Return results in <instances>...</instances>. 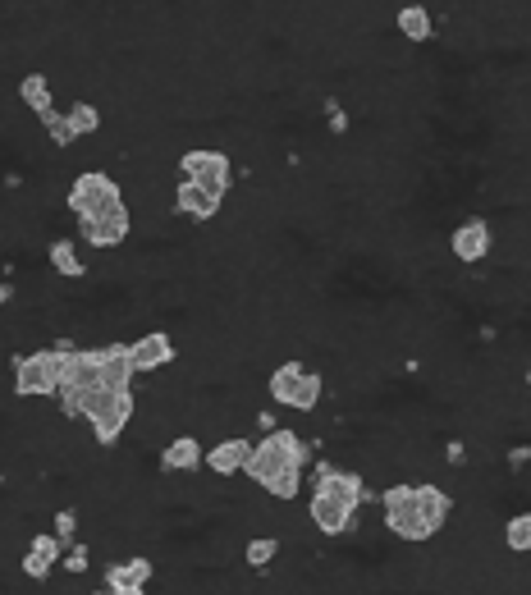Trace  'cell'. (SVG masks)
<instances>
[{"label": "cell", "mask_w": 531, "mask_h": 595, "mask_svg": "<svg viewBox=\"0 0 531 595\" xmlns=\"http://www.w3.org/2000/svg\"><path fill=\"white\" fill-rule=\"evenodd\" d=\"M252 422H257V431H261V435L280 431V417H275V408H257V412H252Z\"/></svg>", "instance_id": "83f0119b"}, {"label": "cell", "mask_w": 531, "mask_h": 595, "mask_svg": "<svg viewBox=\"0 0 531 595\" xmlns=\"http://www.w3.org/2000/svg\"><path fill=\"white\" fill-rule=\"evenodd\" d=\"M440 454H445V463L454 467V472H463L467 463H472V449H467L463 435H445V444H440Z\"/></svg>", "instance_id": "484cf974"}, {"label": "cell", "mask_w": 531, "mask_h": 595, "mask_svg": "<svg viewBox=\"0 0 531 595\" xmlns=\"http://www.w3.org/2000/svg\"><path fill=\"white\" fill-rule=\"evenodd\" d=\"M174 170H179V179H193L197 188H206V193L220 197V202H229V193H234V179H239V170H234V152L216 147V142H197V147H184V152H179V161H174Z\"/></svg>", "instance_id": "5b68a950"}, {"label": "cell", "mask_w": 531, "mask_h": 595, "mask_svg": "<svg viewBox=\"0 0 531 595\" xmlns=\"http://www.w3.org/2000/svg\"><path fill=\"white\" fill-rule=\"evenodd\" d=\"M499 545L513 554V559H527L531 554V513L518 509L509 522H504V531H499Z\"/></svg>", "instance_id": "7402d4cb"}, {"label": "cell", "mask_w": 531, "mask_h": 595, "mask_svg": "<svg viewBox=\"0 0 531 595\" xmlns=\"http://www.w3.org/2000/svg\"><path fill=\"white\" fill-rule=\"evenodd\" d=\"M92 595H110V591H101V586H97V591H92ZM129 595H152V591H129Z\"/></svg>", "instance_id": "f1b7e54d"}, {"label": "cell", "mask_w": 531, "mask_h": 595, "mask_svg": "<svg viewBox=\"0 0 531 595\" xmlns=\"http://www.w3.org/2000/svg\"><path fill=\"white\" fill-rule=\"evenodd\" d=\"M152 582H156V559L152 554H124V559H115V563L101 568V591H110V595L147 591Z\"/></svg>", "instance_id": "9c48e42d"}, {"label": "cell", "mask_w": 531, "mask_h": 595, "mask_svg": "<svg viewBox=\"0 0 531 595\" xmlns=\"http://www.w3.org/2000/svg\"><path fill=\"white\" fill-rule=\"evenodd\" d=\"M51 536H55L60 545H65V550H74V545H78V509H74V504L55 509V518H51Z\"/></svg>", "instance_id": "cb8c5ba5"}, {"label": "cell", "mask_w": 531, "mask_h": 595, "mask_svg": "<svg viewBox=\"0 0 531 595\" xmlns=\"http://www.w3.org/2000/svg\"><path fill=\"white\" fill-rule=\"evenodd\" d=\"M417 509H422L426 527L440 536V531L449 527V518H454V495H449L445 486H435V481H422V486H417Z\"/></svg>", "instance_id": "ac0fdd59"}, {"label": "cell", "mask_w": 531, "mask_h": 595, "mask_svg": "<svg viewBox=\"0 0 531 595\" xmlns=\"http://www.w3.org/2000/svg\"><path fill=\"white\" fill-rule=\"evenodd\" d=\"M376 490L367 486L362 472H348L335 458H316L312 463V490H307V522L316 536L339 541L353 531V522L362 518V504H371Z\"/></svg>", "instance_id": "6da1fadb"}, {"label": "cell", "mask_w": 531, "mask_h": 595, "mask_svg": "<svg viewBox=\"0 0 531 595\" xmlns=\"http://www.w3.org/2000/svg\"><path fill=\"white\" fill-rule=\"evenodd\" d=\"M380 518H385V531L403 545H431L435 531L426 527L422 509H417V486L412 481H390L385 490H376Z\"/></svg>", "instance_id": "8992f818"}, {"label": "cell", "mask_w": 531, "mask_h": 595, "mask_svg": "<svg viewBox=\"0 0 531 595\" xmlns=\"http://www.w3.org/2000/svg\"><path fill=\"white\" fill-rule=\"evenodd\" d=\"M280 554H284V541L275 536V531H266V536H248V541H243V563H248L252 573H271Z\"/></svg>", "instance_id": "44dd1931"}, {"label": "cell", "mask_w": 531, "mask_h": 595, "mask_svg": "<svg viewBox=\"0 0 531 595\" xmlns=\"http://www.w3.org/2000/svg\"><path fill=\"white\" fill-rule=\"evenodd\" d=\"M248 435H229V440H220V444H211L206 449V458H202V467L216 481H234V476L243 472V463H248Z\"/></svg>", "instance_id": "9a60e30c"}, {"label": "cell", "mask_w": 531, "mask_h": 595, "mask_svg": "<svg viewBox=\"0 0 531 595\" xmlns=\"http://www.w3.org/2000/svg\"><path fill=\"white\" fill-rule=\"evenodd\" d=\"M174 216H184L188 225H211V220H220V211H225V202L220 197H211L206 188H197L193 179H174Z\"/></svg>", "instance_id": "7c38bea8"}, {"label": "cell", "mask_w": 531, "mask_h": 595, "mask_svg": "<svg viewBox=\"0 0 531 595\" xmlns=\"http://www.w3.org/2000/svg\"><path fill=\"white\" fill-rule=\"evenodd\" d=\"M78 348V339L60 335L51 339L46 348H33V353H14L10 367H14V380H10V394L14 399H55L60 385H65V357Z\"/></svg>", "instance_id": "3957f363"}, {"label": "cell", "mask_w": 531, "mask_h": 595, "mask_svg": "<svg viewBox=\"0 0 531 595\" xmlns=\"http://www.w3.org/2000/svg\"><path fill=\"white\" fill-rule=\"evenodd\" d=\"M0 490H5V472H0Z\"/></svg>", "instance_id": "f546056e"}, {"label": "cell", "mask_w": 531, "mask_h": 595, "mask_svg": "<svg viewBox=\"0 0 531 595\" xmlns=\"http://www.w3.org/2000/svg\"><path fill=\"white\" fill-rule=\"evenodd\" d=\"M129 362L133 376H156V371H170L179 362V339L170 330H147V335L129 339Z\"/></svg>", "instance_id": "ba28073f"}, {"label": "cell", "mask_w": 531, "mask_h": 595, "mask_svg": "<svg viewBox=\"0 0 531 595\" xmlns=\"http://www.w3.org/2000/svg\"><path fill=\"white\" fill-rule=\"evenodd\" d=\"M321 403H326V371H303L284 408H289V412H303V417H312V412H321Z\"/></svg>", "instance_id": "d6986e66"}, {"label": "cell", "mask_w": 531, "mask_h": 595, "mask_svg": "<svg viewBox=\"0 0 531 595\" xmlns=\"http://www.w3.org/2000/svg\"><path fill=\"white\" fill-rule=\"evenodd\" d=\"M37 124H42V138L51 142L55 152H74L78 147V138H74V129H69V119H65V110L60 106H55L46 119H37Z\"/></svg>", "instance_id": "603a6c76"}, {"label": "cell", "mask_w": 531, "mask_h": 595, "mask_svg": "<svg viewBox=\"0 0 531 595\" xmlns=\"http://www.w3.org/2000/svg\"><path fill=\"white\" fill-rule=\"evenodd\" d=\"M46 266H51L55 280H69V284H74V280H87V271H92V266L78 257V238H74V234L51 238V243H46Z\"/></svg>", "instance_id": "2e32d148"}, {"label": "cell", "mask_w": 531, "mask_h": 595, "mask_svg": "<svg viewBox=\"0 0 531 595\" xmlns=\"http://www.w3.org/2000/svg\"><path fill=\"white\" fill-rule=\"evenodd\" d=\"M129 206V193L115 174L97 170V165H83V170L69 174L65 184V211L74 220H106V216H120Z\"/></svg>", "instance_id": "277c9868"}, {"label": "cell", "mask_w": 531, "mask_h": 595, "mask_svg": "<svg viewBox=\"0 0 531 595\" xmlns=\"http://www.w3.org/2000/svg\"><path fill=\"white\" fill-rule=\"evenodd\" d=\"M527 463H531V444H527V440H518V444L509 449V472H513V476H522V472H527Z\"/></svg>", "instance_id": "4316f807"}, {"label": "cell", "mask_w": 531, "mask_h": 595, "mask_svg": "<svg viewBox=\"0 0 531 595\" xmlns=\"http://www.w3.org/2000/svg\"><path fill=\"white\" fill-rule=\"evenodd\" d=\"M60 559H65V545L55 541L51 531H33V536H28V545H23L19 573L28 577V582H51V573L60 568Z\"/></svg>", "instance_id": "30bf717a"}, {"label": "cell", "mask_w": 531, "mask_h": 595, "mask_svg": "<svg viewBox=\"0 0 531 595\" xmlns=\"http://www.w3.org/2000/svg\"><path fill=\"white\" fill-rule=\"evenodd\" d=\"M60 563H65L69 577H87V573H92V545L78 541L74 550H65V559H60Z\"/></svg>", "instance_id": "d4e9b609"}, {"label": "cell", "mask_w": 531, "mask_h": 595, "mask_svg": "<svg viewBox=\"0 0 531 595\" xmlns=\"http://www.w3.org/2000/svg\"><path fill=\"white\" fill-rule=\"evenodd\" d=\"M303 357H284V362H275L271 376H266V399H271V408H284L293 394V385H298V376H303Z\"/></svg>", "instance_id": "ffe728a7"}, {"label": "cell", "mask_w": 531, "mask_h": 595, "mask_svg": "<svg viewBox=\"0 0 531 595\" xmlns=\"http://www.w3.org/2000/svg\"><path fill=\"white\" fill-rule=\"evenodd\" d=\"M312 463V449L293 426H280V431L261 435L248 449V463H243L239 476H248L261 495H271L275 504H293L303 495V472Z\"/></svg>", "instance_id": "7a4b0ae2"}, {"label": "cell", "mask_w": 531, "mask_h": 595, "mask_svg": "<svg viewBox=\"0 0 531 595\" xmlns=\"http://www.w3.org/2000/svg\"><path fill=\"white\" fill-rule=\"evenodd\" d=\"M202 458H206V444L197 440L193 431H184V435H174V440L161 444L156 467H161L165 476H197L202 472Z\"/></svg>", "instance_id": "8fae6325"}, {"label": "cell", "mask_w": 531, "mask_h": 595, "mask_svg": "<svg viewBox=\"0 0 531 595\" xmlns=\"http://www.w3.org/2000/svg\"><path fill=\"white\" fill-rule=\"evenodd\" d=\"M445 252L454 266L472 271V266H486L490 252H495V225L490 216H463L454 229L445 234Z\"/></svg>", "instance_id": "52a82bcc"}, {"label": "cell", "mask_w": 531, "mask_h": 595, "mask_svg": "<svg viewBox=\"0 0 531 595\" xmlns=\"http://www.w3.org/2000/svg\"><path fill=\"white\" fill-rule=\"evenodd\" d=\"M65 119H69V129H74V138H78V142L97 138V133L106 129V110H101V101H97V97H87V92L69 97Z\"/></svg>", "instance_id": "e0dca14e"}, {"label": "cell", "mask_w": 531, "mask_h": 595, "mask_svg": "<svg viewBox=\"0 0 531 595\" xmlns=\"http://www.w3.org/2000/svg\"><path fill=\"white\" fill-rule=\"evenodd\" d=\"M14 97H19V106L33 119H46L55 110V74H46V69H28V74L14 83Z\"/></svg>", "instance_id": "5bb4252c"}, {"label": "cell", "mask_w": 531, "mask_h": 595, "mask_svg": "<svg viewBox=\"0 0 531 595\" xmlns=\"http://www.w3.org/2000/svg\"><path fill=\"white\" fill-rule=\"evenodd\" d=\"M394 37L403 46H431L435 37V5H417V0H403L394 10Z\"/></svg>", "instance_id": "4fadbf2b"}]
</instances>
